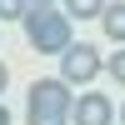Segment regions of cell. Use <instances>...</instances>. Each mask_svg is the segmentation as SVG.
Instances as JSON below:
<instances>
[{
	"mask_svg": "<svg viewBox=\"0 0 125 125\" xmlns=\"http://www.w3.org/2000/svg\"><path fill=\"white\" fill-rule=\"evenodd\" d=\"M20 25H25V40H30L35 55H65V50L75 45V40H70L65 10H25Z\"/></svg>",
	"mask_w": 125,
	"mask_h": 125,
	"instance_id": "1",
	"label": "cell"
},
{
	"mask_svg": "<svg viewBox=\"0 0 125 125\" xmlns=\"http://www.w3.org/2000/svg\"><path fill=\"white\" fill-rule=\"evenodd\" d=\"M5 85H10V65L0 60V95H5Z\"/></svg>",
	"mask_w": 125,
	"mask_h": 125,
	"instance_id": "9",
	"label": "cell"
},
{
	"mask_svg": "<svg viewBox=\"0 0 125 125\" xmlns=\"http://www.w3.org/2000/svg\"><path fill=\"white\" fill-rule=\"evenodd\" d=\"M120 125H125V105H120Z\"/></svg>",
	"mask_w": 125,
	"mask_h": 125,
	"instance_id": "12",
	"label": "cell"
},
{
	"mask_svg": "<svg viewBox=\"0 0 125 125\" xmlns=\"http://www.w3.org/2000/svg\"><path fill=\"white\" fill-rule=\"evenodd\" d=\"M70 105H75V95H70L65 80L45 75L30 85V105H25V120L30 125H70Z\"/></svg>",
	"mask_w": 125,
	"mask_h": 125,
	"instance_id": "2",
	"label": "cell"
},
{
	"mask_svg": "<svg viewBox=\"0 0 125 125\" xmlns=\"http://www.w3.org/2000/svg\"><path fill=\"white\" fill-rule=\"evenodd\" d=\"M25 0H0V20H20V15H25Z\"/></svg>",
	"mask_w": 125,
	"mask_h": 125,
	"instance_id": "8",
	"label": "cell"
},
{
	"mask_svg": "<svg viewBox=\"0 0 125 125\" xmlns=\"http://www.w3.org/2000/svg\"><path fill=\"white\" fill-rule=\"evenodd\" d=\"M105 70H110V80H115V85L125 90V45L115 50V55H110V65H105Z\"/></svg>",
	"mask_w": 125,
	"mask_h": 125,
	"instance_id": "7",
	"label": "cell"
},
{
	"mask_svg": "<svg viewBox=\"0 0 125 125\" xmlns=\"http://www.w3.org/2000/svg\"><path fill=\"white\" fill-rule=\"evenodd\" d=\"M0 125H10V110H5V100H0Z\"/></svg>",
	"mask_w": 125,
	"mask_h": 125,
	"instance_id": "11",
	"label": "cell"
},
{
	"mask_svg": "<svg viewBox=\"0 0 125 125\" xmlns=\"http://www.w3.org/2000/svg\"><path fill=\"white\" fill-rule=\"evenodd\" d=\"M105 0H65V20H100Z\"/></svg>",
	"mask_w": 125,
	"mask_h": 125,
	"instance_id": "6",
	"label": "cell"
},
{
	"mask_svg": "<svg viewBox=\"0 0 125 125\" xmlns=\"http://www.w3.org/2000/svg\"><path fill=\"white\" fill-rule=\"evenodd\" d=\"M100 30H105V40L125 45V0H115V5L105 0V10H100Z\"/></svg>",
	"mask_w": 125,
	"mask_h": 125,
	"instance_id": "5",
	"label": "cell"
},
{
	"mask_svg": "<svg viewBox=\"0 0 125 125\" xmlns=\"http://www.w3.org/2000/svg\"><path fill=\"white\" fill-rule=\"evenodd\" d=\"M70 115H75V125H115V105H110L105 90H85L70 105Z\"/></svg>",
	"mask_w": 125,
	"mask_h": 125,
	"instance_id": "4",
	"label": "cell"
},
{
	"mask_svg": "<svg viewBox=\"0 0 125 125\" xmlns=\"http://www.w3.org/2000/svg\"><path fill=\"white\" fill-rule=\"evenodd\" d=\"M25 5H30V10H50L55 0H25Z\"/></svg>",
	"mask_w": 125,
	"mask_h": 125,
	"instance_id": "10",
	"label": "cell"
},
{
	"mask_svg": "<svg viewBox=\"0 0 125 125\" xmlns=\"http://www.w3.org/2000/svg\"><path fill=\"white\" fill-rule=\"evenodd\" d=\"M100 70H105L100 50H95V45H80V40H75V45L60 55V75H55V80H65V85H90Z\"/></svg>",
	"mask_w": 125,
	"mask_h": 125,
	"instance_id": "3",
	"label": "cell"
}]
</instances>
